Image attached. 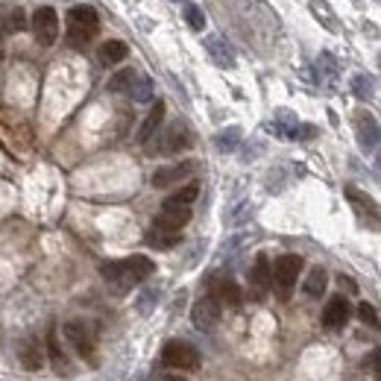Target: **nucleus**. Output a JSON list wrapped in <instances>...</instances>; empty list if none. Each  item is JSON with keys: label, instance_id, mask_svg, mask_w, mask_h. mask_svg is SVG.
<instances>
[{"label": "nucleus", "instance_id": "nucleus-12", "mask_svg": "<svg viewBox=\"0 0 381 381\" xmlns=\"http://www.w3.org/2000/svg\"><path fill=\"white\" fill-rule=\"evenodd\" d=\"M355 135L364 153H375L378 150V120L370 111H358L355 115Z\"/></svg>", "mask_w": 381, "mask_h": 381}, {"label": "nucleus", "instance_id": "nucleus-5", "mask_svg": "<svg viewBox=\"0 0 381 381\" xmlns=\"http://www.w3.org/2000/svg\"><path fill=\"white\" fill-rule=\"evenodd\" d=\"M302 273V256H293V252H288V256H279L276 264H273V281L281 296H288V290L296 285V279H300Z\"/></svg>", "mask_w": 381, "mask_h": 381}, {"label": "nucleus", "instance_id": "nucleus-35", "mask_svg": "<svg viewBox=\"0 0 381 381\" xmlns=\"http://www.w3.org/2000/svg\"><path fill=\"white\" fill-rule=\"evenodd\" d=\"M9 26H15V30H24V26H26L24 9H12V12H9Z\"/></svg>", "mask_w": 381, "mask_h": 381}, {"label": "nucleus", "instance_id": "nucleus-22", "mask_svg": "<svg viewBox=\"0 0 381 381\" xmlns=\"http://www.w3.org/2000/svg\"><path fill=\"white\" fill-rule=\"evenodd\" d=\"M346 196L352 200V205H355V208L361 211V215H370V220H373V223L378 220V205H375V203H373L366 194H361L358 188H346Z\"/></svg>", "mask_w": 381, "mask_h": 381}, {"label": "nucleus", "instance_id": "nucleus-3", "mask_svg": "<svg viewBox=\"0 0 381 381\" xmlns=\"http://www.w3.org/2000/svg\"><path fill=\"white\" fill-rule=\"evenodd\" d=\"M162 364L171 366V370H196V366H200V352L191 343L167 341L162 349Z\"/></svg>", "mask_w": 381, "mask_h": 381}, {"label": "nucleus", "instance_id": "nucleus-27", "mask_svg": "<svg viewBox=\"0 0 381 381\" xmlns=\"http://www.w3.org/2000/svg\"><path fill=\"white\" fill-rule=\"evenodd\" d=\"M352 91H355L358 100H370V97L375 94V79L370 74H358L355 79H352Z\"/></svg>", "mask_w": 381, "mask_h": 381}, {"label": "nucleus", "instance_id": "nucleus-31", "mask_svg": "<svg viewBox=\"0 0 381 381\" xmlns=\"http://www.w3.org/2000/svg\"><path fill=\"white\" fill-rule=\"evenodd\" d=\"M358 317H361L370 329H378V311H375V305L361 302V305H358Z\"/></svg>", "mask_w": 381, "mask_h": 381}, {"label": "nucleus", "instance_id": "nucleus-14", "mask_svg": "<svg viewBox=\"0 0 381 381\" xmlns=\"http://www.w3.org/2000/svg\"><path fill=\"white\" fill-rule=\"evenodd\" d=\"M62 332H65L68 341L77 346V352H79L82 358L94 361V334H91V329L86 326V322H68Z\"/></svg>", "mask_w": 381, "mask_h": 381}, {"label": "nucleus", "instance_id": "nucleus-19", "mask_svg": "<svg viewBox=\"0 0 381 381\" xmlns=\"http://www.w3.org/2000/svg\"><path fill=\"white\" fill-rule=\"evenodd\" d=\"M326 285H329V273L317 264V267H311V270H308V279H305L302 290H305V296H311V300H317V296L326 293Z\"/></svg>", "mask_w": 381, "mask_h": 381}, {"label": "nucleus", "instance_id": "nucleus-26", "mask_svg": "<svg viewBox=\"0 0 381 381\" xmlns=\"http://www.w3.org/2000/svg\"><path fill=\"white\" fill-rule=\"evenodd\" d=\"M126 94H130L135 103H150V100H153V82H150L147 77H135Z\"/></svg>", "mask_w": 381, "mask_h": 381}, {"label": "nucleus", "instance_id": "nucleus-30", "mask_svg": "<svg viewBox=\"0 0 381 381\" xmlns=\"http://www.w3.org/2000/svg\"><path fill=\"white\" fill-rule=\"evenodd\" d=\"M196 196H200V185H196V182H191V185H185V188H179L171 200H176V203H185V205H191Z\"/></svg>", "mask_w": 381, "mask_h": 381}, {"label": "nucleus", "instance_id": "nucleus-21", "mask_svg": "<svg viewBox=\"0 0 381 381\" xmlns=\"http://www.w3.org/2000/svg\"><path fill=\"white\" fill-rule=\"evenodd\" d=\"M126 53H130V47H126L123 41L111 38V41H106V45H100V50H97V59H100L103 65H118V62L126 59Z\"/></svg>", "mask_w": 381, "mask_h": 381}, {"label": "nucleus", "instance_id": "nucleus-24", "mask_svg": "<svg viewBox=\"0 0 381 381\" xmlns=\"http://www.w3.org/2000/svg\"><path fill=\"white\" fill-rule=\"evenodd\" d=\"M337 74H341V65H337V59L332 53H320V59H317V77L320 82H334Z\"/></svg>", "mask_w": 381, "mask_h": 381}, {"label": "nucleus", "instance_id": "nucleus-8", "mask_svg": "<svg viewBox=\"0 0 381 381\" xmlns=\"http://www.w3.org/2000/svg\"><path fill=\"white\" fill-rule=\"evenodd\" d=\"M273 288V264L267 256H258L256 264H252V270H249V293H252V300H264L267 290Z\"/></svg>", "mask_w": 381, "mask_h": 381}, {"label": "nucleus", "instance_id": "nucleus-29", "mask_svg": "<svg viewBox=\"0 0 381 381\" xmlns=\"http://www.w3.org/2000/svg\"><path fill=\"white\" fill-rule=\"evenodd\" d=\"M185 21H188V26H191L194 33H203L205 30V15H203V9L196 6V3L185 6Z\"/></svg>", "mask_w": 381, "mask_h": 381}, {"label": "nucleus", "instance_id": "nucleus-2", "mask_svg": "<svg viewBox=\"0 0 381 381\" xmlns=\"http://www.w3.org/2000/svg\"><path fill=\"white\" fill-rule=\"evenodd\" d=\"M97 30H100V18H97V12L91 6L79 3L68 12V38L74 45H88L97 36Z\"/></svg>", "mask_w": 381, "mask_h": 381}, {"label": "nucleus", "instance_id": "nucleus-33", "mask_svg": "<svg viewBox=\"0 0 381 381\" xmlns=\"http://www.w3.org/2000/svg\"><path fill=\"white\" fill-rule=\"evenodd\" d=\"M156 302H159V290H147V293L138 300V311H141V314H150Z\"/></svg>", "mask_w": 381, "mask_h": 381}, {"label": "nucleus", "instance_id": "nucleus-9", "mask_svg": "<svg viewBox=\"0 0 381 381\" xmlns=\"http://www.w3.org/2000/svg\"><path fill=\"white\" fill-rule=\"evenodd\" d=\"M196 162H179V164H171V167H162V171L153 173V188H171V185H179L185 182L188 176L196 173Z\"/></svg>", "mask_w": 381, "mask_h": 381}, {"label": "nucleus", "instance_id": "nucleus-25", "mask_svg": "<svg viewBox=\"0 0 381 381\" xmlns=\"http://www.w3.org/2000/svg\"><path fill=\"white\" fill-rule=\"evenodd\" d=\"M47 349H50V361H53V370L59 373V375H70L68 358H65V352H62L59 341H56V332H50V337H47Z\"/></svg>", "mask_w": 381, "mask_h": 381}, {"label": "nucleus", "instance_id": "nucleus-13", "mask_svg": "<svg viewBox=\"0 0 381 381\" xmlns=\"http://www.w3.org/2000/svg\"><path fill=\"white\" fill-rule=\"evenodd\" d=\"M191 220V205H185V203H176V200H167L162 203V211H159V217H156V223L159 226H167V229H179L182 232V226H185Z\"/></svg>", "mask_w": 381, "mask_h": 381}, {"label": "nucleus", "instance_id": "nucleus-32", "mask_svg": "<svg viewBox=\"0 0 381 381\" xmlns=\"http://www.w3.org/2000/svg\"><path fill=\"white\" fill-rule=\"evenodd\" d=\"M311 12L317 18H322L326 24H334V15H332V6L326 3V0H311Z\"/></svg>", "mask_w": 381, "mask_h": 381}, {"label": "nucleus", "instance_id": "nucleus-23", "mask_svg": "<svg viewBox=\"0 0 381 381\" xmlns=\"http://www.w3.org/2000/svg\"><path fill=\"white\" fill-rule=\"evenodd\" d=\"M238 144H241V126H229V130H223L215 135V147L220 153H235Z\"/></svg>", "mask_w": 381, "mask_h": 381}, {"label": "nucleus", "instance_id": "nucleus-10", "mask_svg": "<svg viewBox=\"0 0 381 381\" xmlns=\"http://www.w3.org/2000/svg\"><path fill=\"white\" fill-rule=\"evenodd\" d=\"M352 317V305L346 296H332V300L326 302V308H322V326H326L329 332H337L343 329L346 322Z\"/></svg>", "mask_w": 381, "mask_h": 381}, {"label": "nucleus", "instance_id": "nucleus-11", "mask_svg": "<svg viewBox=\"0 0 381 381\" xmlns=\"http://www.w3.org/2000/svg\"><path fill=\"white\" fill-rule=\"evenodd\" d=\"M208 296H215V300L220 302V308H223V305H226V308H241V302H244L241 288H238L235 279H229V276L211 279V293H208Z\"/></svg>", "mask_w": 381, "mask_h": 381}, {"label": "nucleus", "instance_id": "nucleus-18", "mask_svg": "<svg viewBox=\"0 0 381 381\" xmlns=\"http://www.w3.org/2000/svg\"><path fill=\"white\" fill-rule=\"evenodd\" d=\"M18 358H21V364L26 366V370H41V366H45V352H41V343L36 341V337H26V341L21 343Z\"/></svg>", "mask_w": 381, "mask_h": 381}, {"label": "nucleus", "instance_id": "nucleus-34", "mask_svg": "<svg viewBox=\"0 0 381 381\" xmlns=\"http://www.w3.org/2000/svg\"><path fill=\"white\" fill-rule=\"evenodd\" d=\"M317 135V130H314V126L311 123H296V130H293V138H300V141H308V138H314Z\"/></svg>", "mask_w": 381, "mask_h": 381}, {"label": "nucleus", "instance_id": "nucleus-28", "mask_svg": "<svg viewBox=\"0 0 381 381\" xmlns=\"http://www.w3.org/2000/svg\"><path fill=\"white\" fill-rule=\"evenodd\" d=\"M135 77H138V74H135L132 68H123V70H118V74L109 79V88H111V91H118V94H126V91H130V86H132V79H135Z\"/></svg>", "mask_w": 381, "mask_h": 381}, {"label": "nucleus", "instance_id": "nucleus-15", "mask_svg": "<svg viewBox=\"0 0 381 381\" xmlns=\"http://www.w3.org/2000/svg\"><path fill=\"white\" fill-rule=\"evenodd\" d=\"M203 47H205V53L215 59V65H220V68H235V50L229 47V41H226L223 36H217V33H211V36H205L203 38Z\"/></svg>", "mask_w": 381, "mask_h": 381}, {"label": "nucleus", "instance_id": "nucleus-36", "mask_svg": "<svg viewBox=\"0 0 381 381\" xmlns=\"http://www.w3.org/2000/svg\"><path fill=\"white\" fill-rule=\"evenodd\" d=\"M159 381H185V378H182V375H173V373H164Z\"/></svg>", "mask_w": 381, "mask_h": 381}, {"label": "nucleus", "instance_id": "nucleus-20", "mask_svg": "<svg viewBox=\"0 0 381 381\" xmlns=\"http://www.w3.org/2000/svg\"><path fill=\"white\" fill-rule=\"evenodd\" d=\"M296 115L293 111H288V109H279L276 115H273V123H270V132L276 135V138H293V130H296Z\"/></svg>", "mask_w": 381, "mask_h": 381}, {"label": "nucleus", "instance_id": "nucleus-17", "mask_svg": "<svg viewBox=\"0 0 381 381\" xmlns=\"http://www.w3.org/2000/svg\"><path fill=\"white\" fill-rule=\"evenodd\" d=\"M164 111H167V106H164L162 100H156V106H153V111L144 118V123H141V130H138V135H135L138 144H147V141L156 135V130H159L162 120H164Z\"/></svg>", "mask_w": 381, "mask_h": 381}, {"label": "nucleus", "instance_id": "nucleus-1", "mask_svg": "<svg viewBox=\"0 0 381 381\" xmlns=\"http://www.w3.org/2000/svg\"><path fill=\"white\" fill-rule=\"evenodd\" d=\"M100 273L115 290H130L135 285H141L144 279H150L156 273V264H153L147 256H132V258H123V261H106L100 264Z\"/></svg>", "mask_w": 381, "mask_h": 381}, {"label": "nucleus", "instance_id": "nucleus-4", "mask_svg": "<svg viewBox=\"0 0 381 381\" xmlns=\"http://www.w3.org/2000/svg\"><path fill=\"white\" fill-rule=\"evenodd\" d=\"M194 144V132L185 120H173L167 130L162 132V141H159V153L162 156H176V153L188 150Z\"/></svg>", "mask_w": 381, "mask_h": 381}, {"label": "nucleus", "instance_id": "nucleus-6", "mask_svg": "<svg viewBox=\"0 0 381 381\" xmlns=\"http://www.w3.org/2000/svg\"><path fill=\"white\" fill-rule=\"evenodd\" d=\"M33 33L38 38V45H56V38H59V15H56V9L50 6H38L33 12Z\"/></svg>", "mask_w": 381, "mask_h": 381}, {"label": "nucleus", "instance_id": "nucleus-16", "mask_svg": "<svg viewBox=\"0 0 381 381\" xmlns=\"http://www.w3.org/2000/svg\"><path fill=\"white\" fill-rule=\"evenodd\" d=\"M182 241V232L179 229H167V226L153 223L150 232H147V244L156 247V249H173Z\"/></svg>", "mask_w": 381, "mask_h": 381}, {"label": "nucleus", "instance_id": "nucleus-37", "mask_svg": "<svg viewBox=\"0 0 381 381\" xmlns=\"http://www.w3.org/2000/svg\"><path fill=\"white\" fill-rule=\"evenodd\" d=\"M0 62H3V41H0Z\"/></svg>", "mask_w": 381, "mask_h": 381}, {"label": "nucleus", "instance_id": "nucleus-7", "mask_svg": "<svg viewBox=\"0 0 381 381\" xmlns=\"http://www.w3.org/2000/svg\"><path fill=\"white\" fill-rule=\"evenodd\" d=\"M191 322L200 332H211L220 322V302L215 296H203V300H196L194 308H191Z\"/></svg>", "mask_w": 381, "mask_h": 381}]
</instances>
